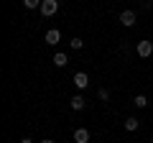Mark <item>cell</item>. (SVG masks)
Here are the masks:
<instances>
[{
	"label": "cell",
	"instance_id": "1",
	"mask_svg": "<svg viewBox=\"0 0 153 143\" xmlns=\"http://www.w3.org/2000/svg\"><path fill=\"white\" fill-rule=\"evenodd\" d=\"M38 10H41V16H44V18H51V16H56V13H59V0H44Z\"/></svg>",
	"mask_w": 153,
	"mask_h": 143
},
{
	"label": "cell",
	"instance_id": "2",
	"mask_svg": "<svg viewBox=\"0 0 153 143\" xmlns=\"http://www.w3.org/2000/svg\"><path fill=\"white\" fill-rule=\"evenodd\" d=\"M117 21H120V23H123L125 28H130V26H135L138 16H135V10H123L120 16H117Z\"/></svg>",
	"mask_w": 153,
	"mask_h": 143
},
{
	"label": "cell",
	"instance_id": "3",
	"mask_svg": "<svg viewBox=\"0 0 153 143\" xmlns=\"http://www.w3.org/2000/svg\"><path fill=\"white\" fill-rule=\"evenodd\" d=\"M44 41L49 46H59V41H61V31L59 28H49V31H46V36H44Z\"/></svg>",
	"mask_w": 153,
	"mask_h": 143
},
{
	"label": "cell",
	"instance_id": "4",
	"mask_svg": "<svg viewBox=\"0 0 153 143\" xmlns=\"http://www.w3.org/2000/svg\"><path fill=\"white\" fill-rule=\"evenodd\" d=\"M135 49H138V56H140V59H148V56L153 54V44L151 41H138Z\"/></svg>",
	"mask_w": 153,
	"mask_h": 143
},
{
	"label": "cell",
	"instance_id": "5",
	"mask_svg": "<svg viewBox=\"0 0 153 143\" xmlns=\"http://www.w3.org/2000/svg\"><path fill=\"white\" fill-rule=\"evenodd\" d=\"M71 82H74V87H76V89H87V87H89V77L84 74V72H76Z\"/></svg>",
	"mask_w": 153,
	"mask_h": 143
},
{
	"label": "cell",
	"instance_id": "6",
	"mask_svg": "<svg viewBox=\"0 0 153 143\" xmlns=\"http://www.w3.org/2000/svg\"><path fill=\"white\" fill-rule=\"evenodd\" d=\"M74 143H89V130L87 128H76L74 130Z\"/></svg>",
	"mask_w": 153,
	"mask_h": 143
},
{
	"label": "cell",
	"instance_id": "7",
	"mask_svg": "<svg viewBox=\"0 0 153 143\" xmlns=\"http://www.w3.org/2000/svg\"><path fill=\"white\" fill-rule=\"evenodd\" d=\"M69 105H71V110H76V112H79V110H84V105H87V100H84L82 95H74V97L69 100Z\"/></svg>",
	"mask_w": 153,
	"mask_h": 143
},
{
	"label": "cell",
	"instance_id": "8",
	"mask_svg": "<svg viewBox=\"0 0 153 143\" xmlns=\"http://www.w3.org/2000/svg\"><path fill=\"white\" fill-rule=\"evenodd\" d=\"M51 61H54L56 66H66V64H69V56H66L64 51H56V54H54V59H51Z\"/></svg>",
	"mask_w": 153,
	"mask_h": 143
},
{
	"label": "cell",
	"instance_id": "9",
	"mask_svg": "<svg viewBox=\"0 0 153 143\" xmlns=\"http://www.w3.org/2000/svg\"><path fill=\"white\" fill-rule=\"evenodd\" d=\"M138 125H140V123H138V118H128V120H125V130H130V133H135Z\"/></svg>",
	"mask_w": 153,
	"mask_h": 143
},
{
	"label": "cell",
	"instance_id": "10",
	"mask_svg": "<svg viewBox=\"0 0 153 143\" xmlns=\"http://www.w3.org/2000/svg\"><path fill=\"white\" fill-rule=\"evenodd\" d=\"M133 105H135V107H146V105H148V97H146V95H135Z\"/></svg>",
	"mask_w": 153,
	"mask_h": 143
},
{
	"label": "cell",
	"instance_id": "11",
	"mask_svg": "<svg viewBox=\"0 0 153 143\" xmlns=\"http://www.w3.org/2000/svg\"><path fill=\"white\" fill-rule=\"evenodd\" d=\"M41 3H44V0H23V5H26L28 10H36V8H41Z\"/></svg>",
	"mask_w": 153,
	"mask_h": 143
},
{
	"label": "cell",
	"instance_id": "12",
	"mask_svg": "<svg viewBox=\"0 0 153 143\" xmlns=\"http://www.w3.org/2000/svg\"><path fill=\"white\" fill-rule=\"evenodd\" d=\"M69 46H71V49H74V51H79V49H82V46H84V41L79 39V36H74V39L69 41Z\"/></svg>",
	"mask_w": 153,
	"mask_h": 143
},
{
	"label": "cell",
	"instance_id": "13",
	"mask_svg": "<svg viewBox=\"0 0 153 143\" xmlns=\"http://www.w3.org/2000/svg\"><path fill=\"white\" fill-rule=\"evenodd\" d=\"M97 97L102 100V102H107V100H110V92H107V89L102 87V89H100V92H97Z\"/></svg>",
	"mask_w": 153,
	"mask_h": 143
},
{
	"label": "cell",
	"instance_id": "14",
	"mask_svg": "<svg viewBox=\"0 0 153 143\" xmlns=\"http://www.w3.org/2000/svg\"><path fill=\"white\" fill-rule=\"evenodd\" d=\"M21 143H33V141H31V138H21Z\"/></svg>",
	"mask_w": 153,
	"mask_h": 143
},
{
	"label": "cell",
	"instance_id": "15",
	"mask_svg": "<svg viewBox=\"0 0 153 143\" xmlns=\"http://www.w3.org/2000/svg\"><path fill=\"white\" fill-rule=\"evenodd\" d=\"M41 143H56V141H51V138H44V141H41Z\"/></svg>",
	"mask_w": 153,
	"mask_h": 143
},
{
	"label": "cell",
	"instance_id": "16",
	"mask_svg": "<svg viewBox=\"0 0 153 143\" xmlns=\"http://www.w3.org/2000/svg\"><path fill=\"white\" fill-rule=\"evenodd\" d=\"M143 3H146V0H143Z\"/></svg>",
	"mask_w": 153,
	"mask_h": 143
}]
</instances>
